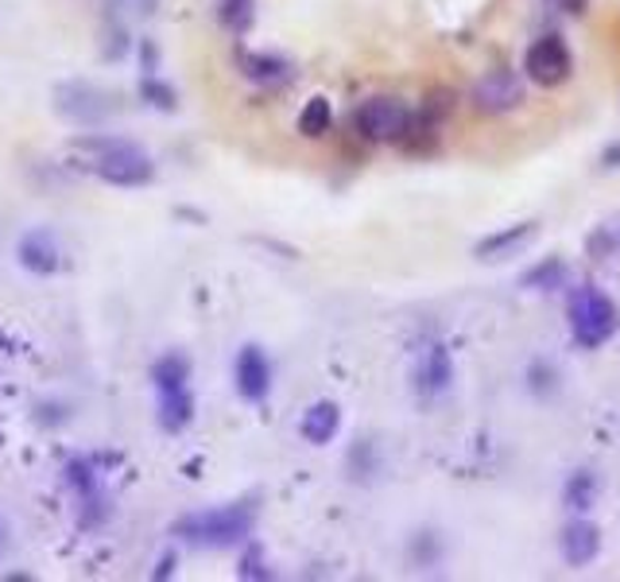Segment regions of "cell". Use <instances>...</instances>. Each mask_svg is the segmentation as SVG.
I'll return each instance as SVG.
<instances>
[{
    "label": "cell",
    "mask_w": 620,
    "mask_h": 582,
    "mask_svg": "<svg viewBox=\"0 0 620 582\" xmlns=\"http://www.w3.org/2000/svg\"><path fill=\"white\" fill-rule=\"evenodd\" d=\"M4 543H9V532H4V525H0V551H4Z\"/></svg>",
    "instance_id": "cell-26"
},
{
    "label": "cell",
    "mask_w": 620,
    "mask_h": 582,
    "mask_svg": "<svg viewBox=\"0 0 620 582\" xmlns=\"http://www.w3.org/2000/svg\"><path fill=\"white\" fill-rule=\"evenodd\" d=\"M330 124H334V109H330L326 98H310L307 106H302V113H299V132H302L307 140L326 136Z\"/></svg>",
    "instance_id": "cell-17"
},
{
    "label": "cell",
    "mask_w": 620,
    "mask_h": 582,
    "mask_svg": "<svg viewBox=\"0 0 620 582\" xmlns=\"http://www.w3.org/2000/svg\"><path fill=\"white\" fill-rule=\"evenodd\" d=\"M523 75L535 86H543V90H555V86L571 83L574 55L563 35H539L528 47V55H523Z\"/></svg>",
    "instance_id": "cell-5"
},
{
    "label": "cell",
    "mask_w": 620,
    "mask_h": 582,
    "mask_svg": "<svg viewBox=\"0 0 620 582\" xmlns=\"http://www.w3.org/2000/svg\"><path fill=\"white\" fill-rule=\"evenodd\" d=\"M58 94H63V98H58V109H63L74 124H98L101 117H106V101H101V94L93 90V86L70 83Z\"/></svg>",
    "instance_id": "cell-10"
},
{
    "label": "cell",
    "mask_w": 620,
    "mask_h": 582,
    "mask_svg": "<svg viewBox=\"0 0 620 582\" xmlns=\"http://www.w3.org/2000/svg\"><path fill=\"white\" fill-rule=\"evenodd\" d=\"M531 393L535 396H547V393H555V381H558V373H555V365H547V361H535L531 365Z\"/></svg>",
    "instance_id": "cell-21"
},
{
    "label": "cell",
    "mask_w": 620,
    "mask_h": 582,
    "mask_svg": "<svg viewBox=\"0 0 620 582\" xmlns=\"http://www.w3.org/2000/svg\"><path fill=\"white\" fill-rule=\"evenodd\" d=\"M268 567H264V556H261V548H248V556H245V563H241V579H268Z\"/></svg>",
    "instance_id": "cell-23"
},
{
    "label": "cell",
    "mask_w": 620,
    "mask_h": 582,
    "mask_svg": "<svg viewBox=\"0 0 620 582\" xmlns=\"http://www.w3.org/2000/svg\"><path fill=\"white\" fill-rule=\"evenodd\" d=\"M190 419H195V396H190V388L159 396V427H164V431H171V435L187 431Z\"/></svg>",
    "instance_id": "cell-15"
},
{
    "label": "cell",
    "mask_w": 620,
    "mask_h": 582,
    "mask_svg": "<svg viewBox=\"0 0 620 582\" xmlns=\"http://www.w3.org/2000/svg\"><path fill=\"white\" fill-rule=\"evenodd\" d=\"M233 381H237V393L248 404H261L272 388V361L261 345H241L237 361H233Z\"/></svg>",
    "instance_id": "cell-7"
},
{
    "label": "cell",
    "mask_w": 620,
    "mask_h": 582,
    "mask_svg": "<svg viewBox=\"0 0 620 582\" xmlns=\"http://www.w3.org/2000/svg\"><path fill=\"white\" fill-rule=\"evenodd\" d=\"M253 17H256V0H221L218 9V20L233 35H245L253 28Z\"/></svg>",
    "instance_id": "cell-19"
},
{
    "label": "cell",
    "mask_w": 620,
    "mask_h": 582,
    "mask_svg": "<svg viewBox=\"0 0 620 582\" xmlns=\"http://www.w3.org/2000/svg\"><path fill=\"white\" fill-rule=\"evenodd\" d=\"M353 121H357L361 136L373 140V144H400L411 132V109L400 98L380 94V98H368Z\"/></svg>",
    "instance_id": "cell-4"
},
{
    "label": "cell",
    "mask_w": 620,
    "mask_h": 582,
    "mask_svg": "<svg viewBox=\"0 0 620 582\" xmlns=\"http://www.w3.org/2000/svg\"><path fill=\"white\" fill-rule=\"evenodd\" d=\"M558 551L571 567H589L597 556H601V532L589 520H571L558 536Z\"/></svg>",
    "instance_id": "cell-9"
},
{
    "label": "cell",
    "mask_w": 620,
    "mask_h": 582,
    "mask_svg": "<svg viewBox=\"0 0 620 582\" xmlns=\"http://www.w3.org/2000/svg\"><path fill=\"white\" fill-rule=\"evenodd\" d=\"M140 94H144V98L152 101L155 109H175V94L167 90V86H159V83H155V75H147V78H144V86H140Z\"/></svg>",
    "instance_id": "cell-22"
},
{
    "label": "cell",
    "mask_w": 620,
    "mask_h": 582,
    "mask_svg": "<svg viewBox=\"0 0 620 582\" xmlns=\"http://www.w3.org/2000/svg\"><path fill=\"white\" fill-rule=\"evenodd\" d=\"M597 490H601V482H597L594 470H574L563 485V505L571 513H589L597 505Z\"/></svg>",
    "instance_id": "cell-16"
},
{
    "label": "cell",
    "mask_w": 620,
    "mask_h": 582,
    "mask_svg": "<svg viewBox=\"0 0 620 582\" xmlns=\"http://www.w3.org/2000/svg\"><path fill=\"white\" fill-rule=\"evenodd\" d=\"M256 528V508L253 505H218V508H198L187 517L175 520L171 536L195 548H237L253 536Z\"/></svg>",
    "instance_id": "cell-2"
},
{
    "label": "cell",
    "mask_w": 620,
    "mask_h": 582,
    "mask_svg": "<svg viewBox=\"0 0 620 582\" xmlns=\"http://www.w3.org/2000/svg\"><path fill=\"white\" fill-rule=\"evenodd\" d=\"M245 75L253 78V83H284L287 75H291V66L284 63V58L276 55H248L245 58Z\"/></svg>",
    "instance_id": "cell-20"
},
{
    "label": "cell",
    "mask_w": 620,
    "mask_h": 582,
    "mask_svg": "<svg viewBox=\"0 0 620 582\" xmlns=\"http://www.w3.org/2000/svg\"><path fill=\"white\" fill-rule=\"evenodd\" d=\"M477 113L485 117H500V113H512V109L523 106V78L508 66H497L489 70L485 78L474 83V94H469Z\"/></svg>",
    "instance_id": "cell-6"
},
{
    "label": "cell",
    "mask_w": 620,
    "mask_h": 582,
    "mask_svg": "<svg viewBox=\"0 0 620 582\" xmlns=\"http://www.w3.org/2000/svg\"><path fill=\"white\" fill-rule=\"evenodd\" d=\"M531 238H535V222H520V226H508V230H500V233H489L485 241H477L474 253L481 256V261H505V256H512L516 249L528 245Z\"/></svg>",
    "instance_id": "cell-13"
},
{
    "label": "cell",
    "mask_w": 620,
    "mask_h": 582,
    "mask_svg": "<svg viewBox=\"0 0 620 582\" xmlns=\"http://www.w3.org/2000/svg\"><path fill=\"white\" fill-rule=\"evenodd\" d=\"M563 284H566V264L558 261V256L535 264V268L523 276V287H528V292H555V287H563Z\"/></svg>",
    "instance_id": "cell-18"
},
{
    "label": "cell",
    "mask_w": 620,
    "mask_h": 582,
    "mask_svg": "<svg viewBox=\"0 0 620 582\" xmlns=\"http://www.w3.org/2000/svg\"><path fill=\"white\" fill-rule=\"evenodd\" d=\"M70 156L78 160V167L90 175H98L109 187H147L155 179V164L144 149L129 144L117 136H82L70 144Z\"/></svg>",
    "instance_id": "cell-1"
},
{
    "label": "cell",
    "mask_w": 620,
    "mask_h": 582,
    "mask_svg": "<svg viewBox=\"0 0 620 582\" xmlns=\"http://www.w3.org/2000/svg\"><path fill=\"white\" fill-rule=\"evenodd\" d=\"M450 381H454V365H450L446 345H431V350L423 353V361H419V370H416L419 393H423V396H442L450 388Z\"/></svg>",
    "instance_id": "cell-12"
},
{
    "label": "cell",
    "mask_w": 620,
    "mask_h": 582,
    "mask_svg": "<svg viewBox=\"0 0 620 582\" xmlns=\"http://www.w3.org/2000/svg\"><path fill=\"white\" fill-rule=\"evenodd\" d=\"M558 9L571 12V17H582V12L589 9V0H558Z\"/></svg>",
    "instance_id": "cell-24"
},
{
    "label": "cell",
    "mask_w": 620,
    "mask_h": 582,
    "mask_svg": "<svg viewBox=\"0 0 620 582\" xmlns=\"http://www.w3.org/2000/svg\"><path fill=\"white\" fill-rule=\"evenodd\" d=\"M566 315H571V334L582 350H597V345H605L620 327L617 304H612L605 292H597V287H578V292L571 296Z\"/></svg>",
    "instance_id": "cell-3"
},
{
    "label": "cell",
    "mask_w": 620,
    "mask_h": 582,
    "mask_svg": "<svg viewBox=\"0 0 620 582\" xmlns=\"http://www.w3.org/2000/svg\"><path fill=\"white\" fill-rule=\"evenodd\" d=\"M190 381V361L182 358V353H164V358L152 365V385H155V396L164 393H179V388H187Z\"/></svg>",
    "instance_id": "cell-14"
},
{
    "label": "cell",
    "mask_w": 620,
    "mask_h": 582,
    "mask_svg": "<svg viewBox=\"0 0 620 582\" xmlns=\"http://www.w3.org/2000/svg\"><path fill=\"white\" fill-rule=\"evenodd\" d=\"M16 256H20V264H24L27 272H35V276H51V272H58L66 264L63 261V245H58V238L51 230L24 233Z\"/></svg>",
    "instance_id": "cell-8"
},
{
    "label": "cell",
    "mask_w": 620,
    "mask_h": 582,
    "mask_svg": "<svg viewBox=\"0 0 620 582\" xmlns=\"http://www.w3.org/2000/svg\"><path fill=\"white\" fill-rule=\"evenodd\" d=\"M605 167H620V144H612V149H605Z\"/></svg>",
    "instance_id": "cell-25"
},
{
    "label": "cell",
    "mask_w": 620,
    "mask_h": 582,
    "mask_svg": "<svg viewBox=\"0 0 620 582\" xmlns=\"http://www.w3.org/2000/svg\"><path fill=\"white\" fill-rule=\"evenodd\" d=\"M337 427H342V408H337L334 400H319L302 411L299 431L310 447H326V443H334Z\"/></svg>",
    "instance_id": "cell-11"
}]
</instances>
